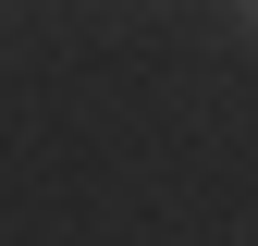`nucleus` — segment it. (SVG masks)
I'll list each match as a JSON object with an SVG mask.
<instances>
[{"label": "nucleus", "mask_w": 258, "mask_h": 246, "mask_svg": "<svg viewBox=\"0 0 258 246\" xmlns=\"http://www.w3.org/2000/svg\"><path fill=\"white\" fill-rule=\"evenodd\" d=\"M234 25H246V37H258V0H234Z\"/></svg>", "instance_id": "obj_1"}]
</instances>
